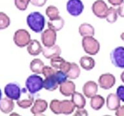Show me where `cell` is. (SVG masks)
Returning a JSON list of instances; mask_svg holds the SVG:
<instances>
[{
  "instance_id": "b9f144b4",
  "label": "cell",
  "mask_w": 124,
  "mask_h": 116,
  "mask_svg": "<svg viewBox=\"0 0 124 116\" xmlns=\"http://www.w3.org/2000/svg\"><path fill=\"white\" fill-rule=\"evenodd\" d=\"M120 37H121V39H122V40L124 41V32L122 33V34H121V36H120Z\"/></svg>"
},
{
  "instance_id": "d4e9b609",
  "label": "cell",
  "mask_w": 124,
  "mask_h": 116,
  "mask_svg": "<svg viewBox=\"0 0 124 116\" xmlns=\"http://www.w3.org/2000/svg\"><path fill=\"white\" fill-rule=\"evenodd\" d=\"M58 83L55 79L54 75L45 77V79L43 81V88L45 90L50 92L54 91L58 88Z\"/></svg>"
},
{
  "instance_id": "1f68e13d",
  "label": "cell",
  "mask_w": 124,
  "mask_h": 116,
  "mask_svg": "<svg viewBox=\"0 0 124 116\" xmlns=\"http://www.w3.org/2000/svg\"><path fill=\"white\" fill-rule=\"evenodd\" d=\"M54 76L59 85H61L62 83L67 81L68 78L67 75L65 72H64L62 70H56V73L54 74Z\"/></svg>"
},
{
  "instance_id": "4dcf8cb0",
  "label": "cell",
  "mask_w": 124,
  "mask_h": 116,
  "mask_svg": "<svg viewBox=\"0 0 124 116\" xmlns=\"http://www.w3.org/2000/svg\"><path fill=\"white\" fill-rule=\"evenodd\" d=\"M10 25V19L5 12H0V30L7 29Z\"/></svg>"
},
{
  "instance_id": "8fae6325",
  "label": "cell",
  "mask_w": 124,
  "mask_h": 116,
  "mask_svg": "<svg viewBox=\"0 0 124 116\" xmlns=\"http://www.w3.org/2000/svg\"><path fill=\"white\" fill-rule=\"evenodd\" d=\"M115 83H116V78L112 73H103L99 77V85L101 88L104 90H109L114 87Z\"/></svg>"
},
{
  "instance_id": "7a4b0ae2",
  "label": "cell",
  "mask_w": 124,
  "mask_h": 116,
  "mask_svg": "<svg viewBox=\"0 0 124 116\" xmlns=\"http://www.w3.org/2000/svg\"><path fill=\"white\" fill-rule=\"evenodd\" d=\"M27 23L30 29L36 33H40L43 30L45 25L44 15L39 12H32L27 15Z\"/></svg>"
},
{
  "instance_id": "e575fe53",
  "label": "cell",
  "mask_w": 124,
  "mask_h": 116,
  "mask_svg": "<svg viewBox=\"0 0 124 116\" xmlns=\"http://www.w3.org/2000/svg\"><path fill=\"white\" fill-rule=\"evenodd\" d=\"M116 95L119 97L120 101L124 102V85H120L117 88Z\"/></svg>"
},
{
  "instance_id": "d590c367",
  "label": "cell",
  "mask_w": 124,
  "mask_h": 116,
  "mask_svg": "<svg viewBox=\"0 0 124 116\" xmlns=\"http://www.w3.org/2000/svg\"><path fill=\"white\" fill-rule=\"evenodd\" d=\"M47 0H31V3L35 7H41L46 4Z\"/></svg>"
},
{
  "instance_id": "d6a6232c",
  "label": "cell",
  "mask_w": 124,
  "mask_h": 116,
  "mask_svg": "<svg viewBox=\"0 0 124 116\" xmlns=\"http://www.w3.org/2000/svg\"><path fill=\"white\" fill-rule=\"evenodd\" d=\"M30 3L31 0H14L16 7L21 11H24L27 10Z\"/></svg>"
},
{
  "instance_id": "3957f363",
  "label": "cell",
  "mask_w": 124,
  "mask_h": 116,
  "mask_svg": "<svg viewBox=\"0 0 124 116\" xmlns=\"http://www.w3.org/2000/svg\"><path fill=\"white\" fill-rule=\"evenodd\" d=\"M43 79L41 76L35 73L27 77L25 81V87L32 95L36 94L43 88Z\"/></svg>"
},
{
  "instance_id": "7c38bea8",
  "label": "cell",
  "mask_w": 124,
  "mask_h": 116,
  "mask_svg": "<svg viewBox=\"0 0 124 116\" xmlns=\"http://www.w3.org/2000/svg\"><path fill=\"white\" fill-rule=\"evenodd\" d=\"M50 65L55 69L62 70L67 73L70 69L71 63L66 61L63 58L58 56L50 59Z\"/></svg>"
},
{
  "instance_id": "6da1fadb",
  "label": "cell",
  "mask_w": 124,
  "mask_h": 116,
  "mask_svg": "<svg viewBox=\"0 0 124 116\" xmlns=\"http://www.w3.org/2000/svg\"><path fill=\"white\" fill-rule=\"evenodd\" d=\"M49 108L52 113L57 115L62 114L69 115L74 111L75 106L72 101L53 99L50 101Z\"/></svg>"
},
{
  "instance_id": "9c48e42d",
  "label": "cell",
  "mask_w": 124,
  "mask_h": 116,
  "mask_svg": "<svg viewBox=\"0 0 124 116\" xmlns=\"http://www.w3.org/2000/svg\"><path fill=\"white\" fill-rule=\"evenodd\" d=\"M108 10V6L103 0H96L92 5L93 14L100 19L105 18Z\"/></svg>"
},
{
  "instance_id": "ba28073f",
  "label": "cell",
  "mask_w": 124,
  "mask_h": 116,
  "mask_svg": "<svg viewBox=\"0 0 124 116\" xmlns=\"http://www.w3.org/2000/svg\"><path fill=\"white\" fill-rule=\"evenodd\" d=\"M66 7L70 15L77 17L83 12L84 5L81 0H69L67 3Z\"/></svg>"
},
{
  "instance_id": "7bdbcfd3",
  "label": "cell",
  "mask_w": 124,
  "mask_h": 116,
  "mask_svg": "<svg viewBox=\"0 0 124 116\" xmlns=\"http://www.w3.org/2000/svg\"><path fill=\"white\" fill-rule=\"evenodd\" d=\"M2 99V92H1V90L0 89V101Z\"/></svg>"
},
{
  "instance_id": "836d02e7",
  "label": "cell",
  "mask_w": 124,
  "mask_h": 116,
  "mask_svg": "<svg viewBox=\"0 0 124 116\" xmlns=\"http://www.w3.org/2000/svg\"><path fill=\"white\" fill-rule=\"evenodd\" d=\"M57 70L54 68L52 66H44L43 68L42 73L45 77H49L51 75H53L56 73Z\"/></svg>"
},
{
  "instance_id": "ffe728a7",
  "label": "cell",
  "mask_w": 124,
  "mask_h": 116,
  "mask_svg": "<svg viewBox=\"0 0 124 116\" xmlns=\"http://www.w3.org/2000/svg\"><path fill=\"white\" fill-rule=\"evenodd\" d=\"M27 52L31 56H36L42 52L43 47L40 43L36 39L31 40L28 45H27Z\"/></svg>"
},
{
  "instance_id": "f546056e",
  "label": "cell",
  "mask_w": 124,
  "mask_h": 116,
  "mask_svg": "<svg viewBox=\"0 0 124 116\" xmlns=\"http://www.w3.org/2000/svg\"><path fill=\"white\" fill-rule=\"evenodd\" d=\"M46 16L49 18L50 20L56 19L60 16V11L54 5L48 6L45 10Z\"/></svg>"
},
{
  "instance_id": "4316f807",
  "label": "cell",
  "mask_w": 124,
  "mask_h": 116,
  "mask_svg": "<svg viewBox=\"0 0 124 116\" xmlns=\"http://www.w3.org/2000/svg\"><path fill=\"white\" fill-rule=\"evenodd\" d=\"M44 63L40 59H34L30 63V69L32 72L36 74L42 73L43 68L44 67Z\"/></svg>"
},
{
  "instance_id": "e0dca14e",
  "label": "cell",
  "mask_w": 124,
  "mask_h": 116,
  "mask_svg": "<svg viewBox=\"0 0 124 116\" xmlns=\"http://www.w3.org/2000/svg\"><path fill=\"white\" fill-rule=\"evenodd\" d=\"M106 105L109 110L116 111L120 106V99L116 94H109L107 97Z\"/></svg>"
},
{
  "instance_id": "2e32d148",
  "label": "cell",
  "mask_w": 124,
  "mask_h": 116,
  "mask_svg": "<svg viewBox=\"0 0 124 116\" xmlns=\"http://www.w3.org/2000/svg\"><path fill=\"white\" fill-rule=\"evenodd\" d=\"M60 85V92L64 96H71L76 92V85L73 81L67 80Z\"/></svg>"
},
{
  "instance_id": "603a6c76",
  "label": "cell",
  "mask_w": 124,
  "mask_h": 116,
  "mask_svg": "<svg viewBox=\"0 0 124 116\" xmlns=\"http://www.w3.org/2000/svg\"><path fill=\"white\" fill-rule=\"evenodd\" d=\"M80 36L83 37L94 36L95 34L94 28L87 23H83L79 25L78 29Z\"/></svg>"
},
{
  "instance_id": "f1b7e54d",
  "label": "cell",
  "mask_w": 124,
  "mask_h": 116,
  "mask_svg": "<svg viewBox=\"0 0 124 116\" xmlns=\"http://www.w3.org/2000/svg\"><path fill=\"white\" fill-rule=\"evenodd\" d=\"M118 15V14L117 9H116L114 7H110L108 8V12H107V14L105 19H106L108 23L112 24V23H115L117 21Z\"/></svg>"
},
{
  "instance_id": "7402d4cb",
  "label": "cell",
  "mask_w": 124,
  "mask_h": 116,
  "mask_svg": "<svg viewBox=\"0 0 124 116\" xmlns=\"http://www.w3.org/2000/svg\"><path fill=\"white\" fill-rule=\"evenodd\" d=\"M72 102H73L76 108H83L86 105V100L84 95L77 92H74L72 95Z\"/></svg>"
},
{
  "instance_id": "4fadbf2b",
  "label": "cell",
  "mask_w": 124,
  "mask_h": 116,
  "mask_svg": "<svg viewBox=\"0 0 124 116\" xmlns=\"http://www.w3.org/2000/svg\"><path fill=\"white\" fill-rule=\"evenodd\" d=\"M48 108V102L42 99H38L35 101L31 112L34 116H39L45 112Z\"/></svg>"
},
{
  "instance_id": "9a60e30c",
  "label": "cell",
  "mask_w": 124,
  "mask_h": 116,
  "mask_svg": "<svg viewBox=\"0 0 124 116\" xmlns=\"http://www.w3.org/2000/svg\"><path fill=\"white\" fill-rule=\"evenodd\" d=\"M83 95L87 98H91L96 94L98 90V85L93 81H89L84 84L83 87Z\"/></svg>"
},
{
  "instance_id": "8d00e7d4",
  "label": "cell",
  "mask_w": 124,
  "mask_h": 116,
  "mask_svg": "<svg viewBox=\"0 0 124 116\" xmlns=\"http://www.w3.org/2000/svg\"><path fill=\"white\" fill-rule=\"evenodd\" d=\"M74 116H88V113H87V110L83 109V108H78L76 112L74 114Z\"/></svg>"
},
{
  "instance_id": "5bb4252c",
  "label": "cell",
  "mask_w": 124,
  "mask_h": 116,
  "mask_svg": "<svg viewBox=\"0 0 124 116\" xmlns=\"http://www.w3.org/2000/svg\"><path fill=\"white\" fill-rule=\"evenodd\" d=\"M27 89L23 88L21 90V92L25 95V98H19L17 101V104L19 107L23 108V109H27L30 108L31 106H32L34 103V97H32L31 94H27Z\"/></svg>"
},
{
  "instance_id": "f35d334b",
  "label": "cell",
  "mask_w": 124,
  "mask_h": 116,
  "mask_svg": "<svg viewBox=\"0 0 124 116\" xmlns=\"http://www.w3.org/2000/svg\"><path fill=\"white\" fill-rule=\"evenodd\" d=\"M115 115L117 116H124V105L120 106L116 110Z\"/></svg>"
},
{
  "instance_id": "5b68a950",
  "label": "cell",
  "mask_w": 124,
  "mask_h": 116,
  "mask_svg": "<svg viewBox=\"0 0 124 116\" xmlns=\"http://www.w3.org/2000/svg\"><path fill=\"white\" fill-rule=\"evenodd\" d=\"M13 40L16 46L20 48H23L30 43L31 41V37L27 30L19 29L14 33Z\"/></svg>"
},
{
  "instance_id": "ac0fdd59",
  "label": "cell",
  "mask_w": 124,
  "mask_h": 116,
  "mask_svg": "<svg viewBox=\"0 0 124 116\" xmlns=\"http://www.w3.org/2000/svg\"><path fill=\"white\" fill-rule=\"evenodd\" d=\"M61 53H62L61 48L58 45L56 44L50 47L45 46L44 48H43V56L46 59H52V58H54L56 56H60Z\"/></svg>"
},
{
  "instance_id": "d6986e66",
  "label": "cell",
  "mask_w": 124,
  "mask_h": 116,
  "mask_svg": "<svg viewBox=\"0 0 124 116\" xmlns=\"http://www.w3.org/2000/svg\"><path fill=\"white\" fill-rule=\"evenodd\" d=\"M15 104L14 100L8 97H5L0 101V111L3 114H9L13 111Z\"/></svg>"
},
{
  "instance_id": "484cf974",
  "label": "cell",
  "mask_w": 124,
  "mask_h": 116,
  "mask_svg": "<svg viewBox=\"0 0 124 116\" xmlns=\"http://www.w3.org/2000/svg\"><path fill=\"white\" fill-rule=\"evenodd\" d=\"M65 25V21L61 16H59L56 19L48 21L47 25L49 29L54 30L56 32L61 30Z\"/></svg>"
},
{
  "instance_id": "44dd1931",
  "label": "cell",
  "mask_w": 124,
  "mask_h": 116,
  "mask_svg": "<svg viewBox=\"0 0 124 116\" xmlns=\"http://www.w3.org/2000/svg\"><path fill=\"white\" fill-rule=\"evenodd\" d=\"M79 64L83 69L87 71H89L94 68L96 63L93 58H91L90 56H84L80 58Z\"/></svg>"
},
{
  "instance_id": "60d3db41",
  "label": "cell",
  "mask_w": 124,
  "mask_h": 116,
  "mask_svg": "<svg viewBox=\"0 0 124 116\" xmlns=\"http://www.w3.org/2000/svg\"><path fill=\"white\" fill-rule=\"evenodd\" d=\"M120 79L122 80V81L124 83V71L122 72V73L120 75Z\"/></svg>"
},
{
  "instance_id": "277c9868",
  "label": "cell",
  "mask_w": 124,
  "mask_h": 116,
  "mask_svg": "<svg viewBox=\"0 0 124 116\" xmlns=\"http://www.w3.org/2000/svg\"><path fill=\"white\" fill-rule=\"evenodd\" d=\"M82 46L84 51L91 56H94L98 54L100 49V43L93 36L83 37Z\"/></svg>"
},
{
  "instance_id": "74e56055",
  "label": "cell",
  "mask_w": 124,
  "mask_h": 116,
  "mask_svg": "<svg viewBox=\"0 0 124 116\" xmlns=\"http://www.w3.org/2000/svg\"><path fill=\"white\" fill-rule=\"evenodd\" d=\"M117 11H118V15H120V17H124V1L118 6Z\"/></svg>"
},
{
  "instance_id": "8992f818",
  "label": "cell",
  "mask_w": 124,
  "mask_h": 116,
  "mask_svg": "<svg viewBox=\"0 0 124 116\" xmlns=\"http://www.w3.org/2000/svg\"><path fill=\"white\" fill-rule=\"evenodd\" d=\"M110 61L117 68H124V47L118 46L110 52Z\"/></svg>"
},
{
  "instance_id": "cb8c5ba5",
  "label": "cell",
  "mask_w": 124,
  "mask_h": 116,
  "mask_svg": "<svg viewBox=\"0 0 124 116\" xmlns=\"http://www.w3.org/2000/svg\"><path fill=\"white\" fill-rule=\"evenodd\" d=\"M105 102V101L103 97L100 95L96 94L93 97H91L90 105L93 110H99L104 106Z\"/></svg>"
},
{
  "instance_id": "ab89813d",
  "label": "cell",
  "mask_w": 124,
  "mask_h": 116,
  "mask_svg": "<svg viewBox=\"0 0 124 116\" xmlns=\"http://www.w3.org/2000/svg\"><path fill=\"white\" fill-rule=\"evenodd\" d=\"M107 1L110 5H112L114 7L119 6L124 1V0H107Z\"/></svg>"
},
{
  "instance_id": "52a82bcc",
  "label": "cell",
  "mask_w": 124,
  "mask_h": 116,
  "mask_svg": "<svg viewBox=\"0 0 124 116\" xmlns=\"http://www.w3.org/2000/svg\"><path fill=\"white\" fill-rule=\"evenodd\" d=\"M4 92L7 97L14 101H17L21 95V89L16 83H10L4 88Z\"/></svg>"
},
{
  "instance_id": "30bf717a",
  "label": "cell",
  "mask_w": 124,
  "mask_h": 116,
  "mask_svg": "<svg viewBox=\"0 0 124 116\" xmlns=\"http://www.w3.org/2000/svg\"><path fill=\"white\" fill-rule=\"evenodd\" d=\"M56 39H57L56 32L49 28L45 30L41 36V42L46 47L54 46L56 42Z\"/></svg>"
},
{
  "instance_id": "83f0119b",
  "label": "cell",
  "mask_w": 124,
  "mask_h": 116,
  "mask_svg": "<svg viewBox=\"0 0 124 116\" xmlns=\"http://www.w3.org/2000/svg\"><path fill=\"white\" fill-rule=\"evenodd\" d=\"M81 73V70L79 66L75 63H71L70 69L67 72L68 78L70 79H76L78 78Z\"/></svg>"
}]
</instances>
